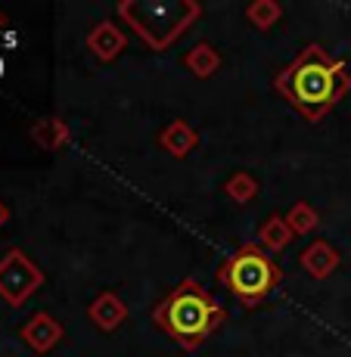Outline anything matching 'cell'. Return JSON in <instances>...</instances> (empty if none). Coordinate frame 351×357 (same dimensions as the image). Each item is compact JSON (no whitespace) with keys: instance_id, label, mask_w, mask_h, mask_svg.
Segmentation results:
<instances>
[{"instance_id":"3","label":"cell","mask_w":351,"mask_h":357,"mask_svg":"<svg viewBox=\"0 0 351 357\" xmlns=\"http://www.w3.org/2000/svg\"><path fill=\"white\" fill-rule=\"evenodd\" d=\"M119 16L156 53H162L202 16V6L193 3V0H174V3H140V0H128V3H119Z\"/></svg>"},{"instance_id":"14","label":"cell","mask_w":351,"mask_h":357,"mask_svg":"<svg viewBox=\"0 0 351 357\" xmlns=\"http://www.w3.org/2000/svg\"><path fill=\"white\" fill-rule=\"evenodd\" d=\"M280 16H283V6L274 3V0H255V3L246 10V19H249L258 31H267L271 25H277Z\"/></svg>"},{"instance_id":"4","label":"cell","mask_w":351,"mask_h":357,"mask_svg":"<svg viewBox=\"0 0 351 357\" xmlns=\"http://www.w3.org/2000/svg\"><path fill=\"white\" fill-rule=\"evenodd\" d=\"M218 280H221L243 305L255 307L258 301L280 283V267L274 264V258L267 255L261 245L246 243L221 264Z\"/></svg>"},{"instance_id":"7","label":"cell","mask_w":351,"mask_h":357,"mask_svg":"<svg viewBox=\"0 0 351 357\" xmlns=\"http://www.w3.org/2000/svg\"><path fill=\"white\" fill-rule=\"evenodd\" d=\"M87 47H91V53L100 63H112L115 56H121L125 53V47H128V38H125V31L119 29L115 22H100V25H94L91 34H87Z\"/></svg>"},{"instance_id":"10","label":"cell","mask_w":351,"mask_h":357,"mask_svg":"<svg viewBox=\"0 0 351 357\" xmlns=\"http://www.w3.org/2000/svg\"><path fill=\"white\" fill-rule=\"evenodd\" d=\"M301 267H305L314 280H327L329 273L339 267V252H336V245L318 239V243H311L301 252Z\"/></svg>"},{"instance_id":"11","label":"cell","mask_w":351,"mask_h":357,"mask_svg":"<svg viewBox=\"0 0 351 357\" xmlns=\"http://www.w3.org/2000/svg\"><path fill=\"white\" fill-rule=\"evenodd\" d=\"M292 239V230H289L286 218L280 215H271L264 224H261V233H258V245L271 255V252H283Z\"/></svg>"},{"instance_id":"6","label":"cell","mask_w":351,"mask_h":357,"mask_svg":"<svg viewBox=\"0 0 351 357\" xmlns=\"http://www.w3.org/2000/svg\"><path fill=\"white\" fill-rule=\"evenodd\" d=\"M63 335H66L63 324H59L57 317H50V314H44V311L34 314L29 324L22 326V339L31 345L34 354H47L50 348H57L59 342H63Z\"/></svg>"},{"instance_id":"5","label":"cell","mask_w":351,"mask_h":357,"mask_svg":"<svg viewBox=\"0 0 351 357\" xmlns=\"http://www.w3.org/2000/svg\"><path fill=\"white\" fill-rule=\"evenodd\" d=\"M44 283V273L25 252L13 249L10 255L0 261V295L6 298V305L19 307L31 298V292Z\"/></svg>"},{"instance_id":"9","label":"cell","mask_w":351,"mask_h":357,"mask_svg":"<svg viewBox=\"0 0 351 357\" xmlns=\"http://www.w3.org/2000/svg\"><path fill=\"white\" fill-rule=\"evenodd\" d=\"M196 143H199V134L181 119L171 121V125H165L162 134H159V146L168 155H174V159H187L193 149H196Z\"/></svg>"},{"instance_id":"12","label":"cell","mask_w":351,"mask_h":357,"mask_svg":"<svg viewBox=\"0 0 351 357\" xmlns=\"http://www.w3.org/2000/svg\"><path fill=\"white\" fill-rule=\"evenodd\" d=\"M184 66H187L196 78H211V75L218 72V66H221V56H218V50L211 44H196L193 50H187Z\"/></svg>"},{"instance_id":"17","label":"cell","mask_w":351,"mask_h":357,"mask_svg":"<svg viewBox=\"0 0 351 357\" xmlns=\"http://www.w3.org/2000/svg\"><path fill=\"white\" fill-rule=\"evenodd\" d=\"M6 221V208H3V205H0V224H3Z\"/></svg>"},{"instance_id":"1","label":"cell","mask_w":351,"mask_h":357,"mask_svg":"<svg viewBox=\"0 0 351 357\" xmlns=\"http://www.w3.org/2000/svg\"><path fill=\"white\" fill-rule=\"evenodd\" d=\"M274 84L308 121H320L351 91V72L342 59L329 56L320 44H308L277 75Z\"/></svg>"},{"instance_id":"8","label":"cell","mask_w":351,"mask_h":357,"mask_svg":"<svg viewBox=\"0 0 351 357\" xmlns=\"http://www.w3.org/2000/svg\"><path fill=\"white\" fill-rule=\"evenodd\" d=\"M87 317H91V324L96 329H103V333H115V329L128 320V305L115 292H100L91 301V307H87Z\"/></svg>"},{"instance_id":"15","label":"cell","mask_w":351,"mask_h":357,"mask_svg":"<svg viewBox=\"0 0 351 357\" xmlns=\"http://www.w3.org/2000/svg\"><path fill=\"white\" fill-rule=\"evenodd\" d=\"M286 224H289V230L292 233L305 236V233H311L314 227H318V211H314L308 202H295L292 208H289V215H286Z\"/></svg>"},{"instance_id":"16","label":"cell","mask_w":351,"mask_h":357,"mask_svg":"<svg viewBox=\"0 0 351 357\" xmlns=\"http://www.w3.org/2000/svg\"><path fill=\"white\" fill-rule=\"evenodd\" d=\"M34 140H38L44 149H57V146H63V143H68V128L57 119L40 121V125L34 128Z\"/></svg>"},{"instance_id":"13","label":"cell","mask_w":351,"mask_h":357,"mask_svg":"<svg viewBox=\"0 0 351 357\" xmlns=\"http://www.w3.org/2000/svg\"><path fill=\"white\" fill-rule=\"evenodd\" d=\"M224 193L233 199V202H249V199L258 196V181L249 174V171H233L230 181L224 183Z\"/></svg>"},{"instance_id":"2","label":"cell","mask_w":351,"mask_h":357,"mask_svg":"<svg viewBox=\"0 0 351 357\" xmlns=\"http://www.w3.org/2000/svg\"><path fill=\"white\" fill-rule=\"evenodd\" d=\"M224 320L227 311L196 280H184L174 292L165 295L162 305L153 311V324L168 339H174L184 351H196Z\"/></svg>"}]
</instances>
